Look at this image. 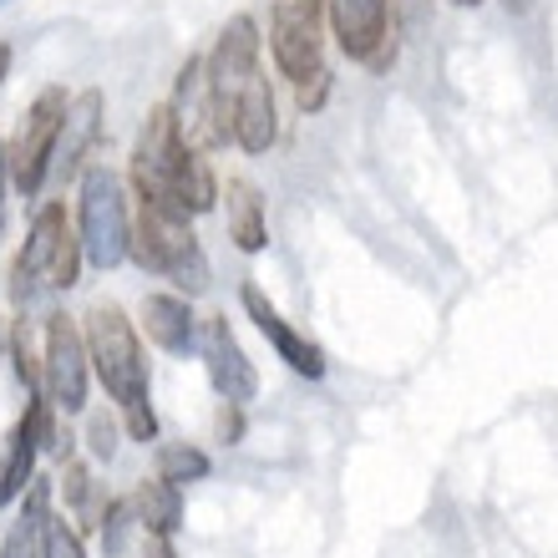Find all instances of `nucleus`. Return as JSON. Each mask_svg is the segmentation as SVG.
<instances>
[{
	"label": "nucleus",
	"mask_w": 558,
	"mask_h": 558,
	"mask_svg": "<svg viewBox=\"0 0 558 558\" xmlns=\"http://www.w3.org/2000/svg\"><path fill=\"white\" fill-rule=\"evenodd\" d=\"M133 189H137V204L162 208V214H183V219L214 214L223 198V183L214 178L204 153L189 147V137H183V128H178L168 102L153 107L143 122V133H137Z\"/></svg>",
	"instance_id": "1"
},
{
	"label": "nucleus",
	"mask_w": 558,
	"mask_h": 558,
	"mask_svg": "<svg viewBox=\"0 0 558 558\" xmlns=\"http://www.w3.org/2000/svg\"><path fill=\"white\" fill-rule=\"evenodd\" d=\"M82 336H87V355H92V376L107 386V397L118 401L122 412V432L133 441H153L158 437V412H153V376H147V355H143V336L128 320V310L112 300L82 315Z\"/></svg>",
	"instance_id": "2"
},
{
	"label": "nucleus",
	"mask_w": 558,
	"mask_h": 558,
	"mask_svg": "<svg viewBox=\"0 0 558 558\" xmlns=\"http://www.w3.org/2000/svg\"><path fill=\"white\" fill-rule=\"evenodd\" d=\"M133 259L147 269V275L168 279L178 294H208V254L193 234V219L183 214H162V208H147L137 204V219H133Z\"/></svg>",
	"instance_id": "3"
},
{
	"label": "nucleus",
	"mask_w": 558,
	"mask_h": 558,
	"mask_svg": "<svg viewBox=\"0 0 558 558\" xmlns=\"http://www.w3.org/2000/svg\"><path fill=\"white\" fill-rule=\"evenodd\" d=\"M76 234L92 269H118L133 259V214L122 198V178L107 162H87L76 189Z\"/></svg>",
	"instance_id": "4"
},
{
	"label": "nucleus",
	"mask_w": 558,
	"mask_h": 558,
	"mask_svg": "<svg viewBox=\"0 0 558 558\" xmlns=\"http://www.w3.org/2000/svg\"><path fill=\"white\" fill-rule=\"evenodd\" d=\"M325 36H330V5L325 0H275L269 5V61L290 87L330 72L325 66Z\"/></svg>",
	"instance_id": "5"
},
{
	"label": "nucleus",
	"mask_w": 558,
	"mask_h": 558,
	"mask_svg": "<svg viewBox=\"0 0 558 558\" xmlns=\"http://www.w3.org/2000/svg\"><path fill=\"white\" fill-rule=\"evenodd\" d=\"M66 107H72L66 87H41L36 102H31V112L21 118V128H15V137L5 143L11 147V189L21 193V198H36V193L46 189V178H51V153H57L61 122H66Z\"/></svg>",
	"instance_id": "6"
},
{
	"label": "nucleus",
	"mask_w": 558,
	"mask_h": 558,
	"mask_svg": "<svg viewBox=\"0 0 558 558\" xmlns=\"http://www.w3.org/2000/svg\"><path fill=\"white\" fill-rule=\"evenodd\" d=\"M41 355H46V401L66 416L87 412L92 355H87L82 320H72L66 310H51V315H46V330H41Z\"/></svg>",
	"instance_id": "7"
},
{
	"label": "nucleus",
	"mask_w": 558,
	"mask_h": 558,
	"mask_svg": "<svg viewBox=\"0 0 558 558\" xmlns=\"http://www.w3.org/2000/svg\"><path fill=\"white\" fill-rule=\"evenodd\" d=\"M330 5V36L340 51L376 76L397 66V21H391V0H325Z\"/></svg>",
	"instance_id": "8"
},
{
	"label": "nucleus",
	"mask_w": 558,
	"mask_h": 558,
	"mask_svg": "<svg viewBox=\"0 0 558 558\" xmlns=\"http://www.w3.org/2000/svg\"><path fill=\"white\" fill-rule=\"evenodd\" d=\"M259 57H265V36L254 26V15H234V21L219 31L214 51L204 57L208 61V87H214V102H219V112H223V128H229L234 97L265 72ZM229 137H234V128H229Z\"/></svg>",
	"instance_id": "9"
},
{
	"label": "nucleus",
	"mask_w": 558,
	"mask_h": 558,
	"mask_svg": "<svg viewBox=\"0 0 558 558\" xmlns=\"http://www.w3.org/2000/svg\"><path fill=\"white\" fill-rule=\"evenodd\" d=\"M198 361H204L208 386L219 391V401L250 407L259 397V371L239 345L229 315H204V325H198Z\"/></svg>",
	"instance_id": "10"
},
{
	"label": "nucleus",
	"mask_w": 558,
	"mask_h": 558,
	"mask_svg": "<svg viewBox=\"0 0 558 558\" xmlns=\"http://www.w3.org/2000/svg\"><path fill=\"white\" fill-rule=\"evenodd\" d=\"M66 234H72L66 204H46L41 214L31 219L26 244H21V254H15V265H11V300L21 315H26L31 300L51 284V269H57V254H61V244H66Z\"/></svg>",
	"instance_id": "11"
},
{
	"label": "nucleus",
	"mask_w": 558,
	"mask_h": 558,
	"mask_svg": "<svg viewBox=\"0 0 558 558\" xmlns=\"http://www.w3.org/2000/svg\"><path fill=\"white\" fill-rule=\"evenodd\" d=\"M168 107H173V118H178V128H183V137H189V147H198V153H214V147L234 143L229 128H223L219 102H214V87H208V61L204 57L183 61Z\"/></svg>",
	"instance_id": "12"
},
{
	"label": "nucleus",
	"mask_w": 558,
	"mask_h": 558,
	"mask_svg": "<svg viewBox=\"0 0 558 558\" xmlns=\"http://www.w3.org/2000/svg\"><path fill=\"white\" fill-rule=\"evenodd\" d=\"M239 305H244V315L259 325V336L275 345V355L294 371V376H305V381H320L325 371H330V361H325L320 345H315L310 336H300V330H294V325L284 320L275 305H269V294L259 290L254 279H244V284H239Z\"/></svg>",
	"instance_id": "13"
},
{
	"label": "nucleus",
	"mask_w": 558,
	"mask_h": 558,
	"mask_svg": "<svg viewBox=\"0 0 558 558\" xmlns=\"http://www.w3.org/2000/svg\"><path fill=\"white\" fill-rule=\"evenodd\" d=\"M102 112H107L102 87H87L72 97L66 122H61V137H57V153H51V178H57V183H72V178L87 173L92 147L102 137Z\"/></svg>",
	"instance_id": "14"
},
{
	"label": "nucleus",
	"mask_w": 558,
	"mask_h": 558,
	"mask_svg": "<svg viewBox=\"0 0 558 558\" xmlns=\"http://www.w3.org/2000/svg\"><path fill=\"white\" fill-rule=\"evenodd\" d=\"M41 407H46V397H31L26 416L15 422L11 441H5V457H0V508L21 502V498H26V487L36 483V457L46 452V441H41Z\"/></svg>",
	"instance_id": "15"
},
{
	"label": "nucleus",
	"mask_w": 558,
	"mask_h": 558,
	"mask_svg": "<svg viewBox=\"0 0 558 558\" xmlns=\"http://www.w3.org/2000/svg\"><path fill=\"white\" fill-rule=\"evenodd\" d=\"M147 330V340L158 345V351L168 355H193L198 351V315H193V300L189 294H147L143 300V320H137Z\"/></svg>",
	"instance_id": "16"
},
{
	"label": "nucleus",
	"mask_w": 558,
	"mask_h": 558,
	"mask_svg": "<svg viewBox=\"0 0 558 558\" xmlns=\"http://www.w3.org/2000/svg\"><path fill=\"white\" fill-rule=\"evenodd\" d=\"M229 128H234V147L244 153H269L279 143V107H275V87H269V76L259 72L250 87L234 97V112H229Z\"/></svg>",
	"instance_id": "17"
},
{
	"label": "nucleus",
	"mask_w": 558,
	"mask_h": 558,
	"mask_svg": "<svg viewBox=\"0 0 558 558\" xmlns=\"http://www.w3.org/2000/svg\"><path fill=\"white\" fill-rule=\"evenodd\" d=\"M223 214H229V239L239 254H259L269 244V214H265V193L254 189L250 178H229L223 183Z\"/></svg>",
	"instance_id": "18"
},
{
	"label": "nucleus",
	"mask_w": 558,
	"mask_h": 558,
	"mask_svg": "<svg viewBox=\"0 0 558 558\" xmlns=\"http://www.w3.org/2000/svg\"><path fill=\"white\" fill-rule=\"evenodd\" d=\"M51 483H36L26 487V498H21V513H15L11 533H5V544H0V558H41V544H46V518H51Z\"/></svg>",
	"instance_id": "19"
},
{
	"label": "nucleus",
	"mask_w": 558,
	"mask_h": 558,
	"mask_svg": "<svg viewBox=\"0 0 558 558\" xmlns=\"http://www.w3.org/2000/svg\"><path fill=\"white\" fill-rule=\"evenodd\" d=\"M133 508H137V529H143V533L173 538V533L183 529V487L162 483V477H153V483H137Z\"/></svg>",
	"instance_id": "20"
},
{
	"label": "nucleus",
	"mask_w": 558,
	"mask_h": 558,
	"mask_svg": "<svg viewBox=\"0 0 558 558\" xmlns=\"http://www.w3.org/2000/svg\"><path fill=\"white\" fill-rule=\"evenodd\" d=\"M214 462H208L204 447H189V441H162L158 447V477L173 487H189V483H204Z\"/></svg>",
	"instance_id": "21"
},
{
	"label": "nucleus",
	"mask_w": 558,
	"mask_h": 558,
	"mask_svg": "<svg viewBox=\"0 0 558 558\" xmlns=\"http://www.w3.org/2000/svg\"><path fill=\"white\" fill-rule=\"evenodd\" d=\"M11 361H15V376H21V386H26V397H46V355H36V345H31V320H26V315L15 320Z\"/></svg>",
	"instance_id": "22"
},
{
	"label": "nucleus",
	"mask_w": 558,
	"mask_h": 558,
	"mask_svg": "<svg viewBox=\"0 0 558 558\" xmlns=\"http://www.w3.org/2000/svg\"><path fill=\"white\" fill-rule=\"evenodd\" d=\"M133 523H137V508L128 498H118V502H107V513H102V548L112 558L128 548V533H133Z\"/></svg>",
	"instance_id": "23"
},
{
	"label": "nucleus",
	"mask_w": 558,
	"mask_h": 558,
	"mask_svg": "<svg viewBox=\"0 0 558 558\" xmlns=\"http://www.w3.org/2000/svg\"><path fill=\"white\" fill-rule=\"evenodd\" d=\"M41 558H87V548H82V533L66 523V518H46V544H41Z\"/></svg>",
	"instance_id": "24"
},
{
	"label": "nucleus",
	"mask_w": 558,
	"mask_h": 558,
	"mask_svg": "<svg viewBox=\"0 0 558 558\" xmlns=\"http://www.w3.org/2000/svg\"><path fill=\"white\" fill-rule=\"evenodd\" d=\"M118 437H122V426L118 416H107V412H92L87 416V447L97 462H112L118 457Z\"/></svg>",
	"instance_id": "25"
},
{
	"label": "nucleus",
	"mask_w": 558,
	"mask_h": 558,
	"mask_svg": "<svg viewBox=\"0 0 558 558\" xmlns=\"http://www.w3.org/2000/svg\"><path fill=\"white\" fill-rule=\"evenodd\" d=\"M82 259H87V250H82V234H66V244H61L57 254V269H51V290H72L76 275H82Z\"/></svg>",
	"instance_id": "26"
},
{
	"label": "nucleus",
	"mask_w": 558,
	"mask_h": 558,
	"mask_svg": "<svg viewBox=\"0 0 558 558\" xmlns=\"http://www.w3.org/2000/svg\"><path fill=\"white\" fill-rule=\"evenodd\" d=\"M325 97H330V72L310 76V82H300V87H294V102H300V112H320Z\"/></svg>",
	"instance_id": "27"
},
{
	"label": "nucleus",
	"mask_w": 558,
	"mask_h": 558,
	"mask_svg": "<svg viewBox=\"0 0 558 558\" xmlns=\"http://www.w3.org/2000/svg\"><path fill=\"white\" fill-rule=\"evenodd\" d=\"M214 432H219V441H239V437H244V407H234V401H219Z\"/></svg>",
	"instance_id": "28"
},
{
	"label": "nucleus",
	"mask_w": 558,
	"mask_h": 558,
	"mask_svg": "<svg viewBox=\"0 0 558 558\" xmlns=\"http://www.w3.org/2000/svg\"><path fill=\"white\" fill-rule=\"evenodd\" d=\"M5 193H11V147L0 143V239H5Z\"/></svg>",
	"instance_id": "29"
},
{
	"label": "nucleus",
	"mask_w": 558,
	"mask_h": 558,
	"mask_svg": "<svg viewBox=\"0 0 558 558\" xmlns=\"http://www.w3.org/2000/svg\"><path fill=\"white\" fill-rule=\"evenodd\" d=\"M143 558H178V554H173V538H158V533H147Z\"/></svg>",
	"instance_id": "30"
},
{
	"label": "nucleus",
	"mask_w": 558,
	"mask_h": 558,
	"mask_svg": "<svg viewBox=\"0 0 558 558\" xmlns=\"http://www.w3.org/2000/svg\"><path fill=\"white\" fill-rule=\"evenodd\" d=\"M11 336H15V320H5V315H0V351H11Z\"/></svg>",
	"instance_id": "31"
},
{
	"label": "nucleus",
	"mask_w": 558,
	"mask_h": 558,
	"mask_svg": "<svg viewBox=\"0 0 558 558\" xmlns=\"http://www.w3.org/2000/svg\"><path fill=\"white\" fill-rule=\"evenodd\" d=\"M5 76H11V46L0 41V87H5Z\"/></svg>",
	"instance_id": "32"
},
{
	"label": "nucleus",
	"mask_w": 558,
	"mask_h": 558,
	"mask_svg": "<svg viewBox=\"0 0 558 558\" xmlns=\"http://www.w3.org/2000/svg\"><path fill=\"white\" fill-rule=\"evenodd\" d=\"M416 11H422V0H401V21H416Z\"/></svg>",
	"instance_id": "33"
},
{
	"label": "nucleus",
	"mask_w": 558,
	"mask_h": 558,
	"mask_svg": "<svg viewBox=\"0 0 558 558\" xmlns=\"http://www.w3.org/2000/svg\"><path fill=\"white\" fill-rule=\"evenodd\" d=\"M452 5H462V11H477V5H483V0H452Z\"/></svg>",
	"instance_id": "34"
},
{
	"label": "nucleus",
	"mask_w": 558,
	"mask_h": 558,
	"mask_svg": "<svg viewBox=\"0 0 558 558\" xmlns=\"http://www.w3.org/2000/svg\"><path fill=\"white\" fill-rule=\"evenodd\" d=\"M523 5H529V0H508V11H523Z\"/></svg>",
	"instance_id": "35"
},
{
	"label": "nucleus",
	"mask_w": 558,
	"mask_h": 558,
	"mask_svg": "<svg viewBox=\"0 0 558 558\" xmlns=\"http://www.w3.org/2000/svg\"><path fill=\"white\" fill-rule=\"evenodd\" d=\"M0 5H11V0H0Z\"/></svg>",
	"instance_id": "36"
}]
</instances>
